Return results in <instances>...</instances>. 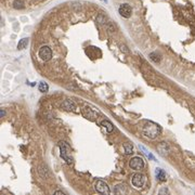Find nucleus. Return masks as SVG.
I'll use <instances>...</instances> for the list:
<instances>
[{"mask_svg": "<svg viewBox=\"0 0 195 195\" xmlns=\"http://www.w3.org/2000/svg\"><path fill=\"white\" fill-rule=\"evenodd\" d=\"M82 113L85 117L88 118V119H90V120H95L98 118V113L92 109V107L88 106V105H86V106L82 109Z\"/></svg>", "mask_w": 195, "mask_h": 195, "instance_id": "obj_7", "label": "nucleus"}, {"mask_svg": "<svg viewBox=\"0 0 195 195\" xmlns=\"http://www.w3.org/2000/svg\"><path fill=\"white\" fill-rule=\"evenodd\" d=\"M101 126L103 127V128H105V130L107 131V132H112V131L114 130V126H113V124H112L109 120H102L101 122Z\"/></svg>", "mask_w": 195, "mask_h": 195, "instance_id": "obj_10", "label": "nucleus"}, {"mask_svg": "<svg viewBox=\"0 0 195 195\" xmlns=\"http://www.w3.org/2000/svg\"><path fill=\"white\" fill-rule=\"evenodd\" d=\"M124 148H125V154L126 155H130L133 153V146L131 143H125Z\"/></svg>", "mask_w": 195, "mask_h": 195, "instance_id": "obj_13", "label": "nucleus"}, {"mask_svg": "<svg viewBox=\"0 0 195 195\" xmlns=\"http://www.w3.org/2000/svg\"><path fill=\"white\" fill-rule=\"evenodd\" d=\"M140 148H141V150H142V151H143V153H144V154H145V155H146V156H148V158H151V159H152V161H155V157H154V156H153V155H152V154H151V153H150V152H148V150H146V148H144V146L140 145Z\"/></svg>", "mask_w": 195, "mask_h": 195, "instance_id": "obj_17", "label": "nucleus"}, {"mask_svg": "<svg viewBox=\"0 0 195 195\" xmlns=\"http://www.w3.org/2000/svg\"><path fill=\"white\" fill-rule=\"evenodd\" d=\"M54 194H56V195H58V194H65L64 193V192H62V191H55V192H54Z\"/></svg>", "mask_w": 195, "mask_h": 195, "instance_id": "obj_20", "label": "nucleus"}, {"mask_svg": "<svg viewBox=\"0 0 195 195\" xmlns=\"http://www.w3.org/2000/svg\"><path fill=\"white\" fill-rule=\"evenodd\" d=\"M118 12H119V14L122 17L129 19L131 16V14H132V9H131V7L128 3H122L120 4L119 9H118Z\"/></svg>", "mask_w": 195, "mask_h": 195, "instance_id": "obj_8", "label": "nucleus"}, {"mask_svg": "<svg viewBox=\"0 0 195 195\" xmlns=\"http://www.w3.org/2000/svg\"><path fill=\"white\" fill-rule=\"evenodd\" d=\"M155 175H156V179L158 181L166 180V174L162 168H156V170H155Z\"/></svg>", "mask_w": 195, "mask_h": 195, "instance_id": "obj_11", "label": "nucleus"}, {"mask_svg": "<svg viewBox=\"0 0 195 195\" xmlns=\"http://www.w3.org/2000/svg\"><path fill=\"white\" fill-rule=\"evenodd\" d=\"M59 148H60V155L65 163L67 165H72L73 164V156H72V148L69 145V143L65 141H60L59 142Z\"/></svg>", "mask_w": 195, "mask_h": 195, "instance_id": "obj_2", "label": "nucleus"}, {"mask_svg": "<svg viewBox=\"0 0 195 195\" xmlns=\"http://www.w3.org/2000/svg\"><path fill=\"white\" fill-rule=\"evenodd\" d=\"M142 135L148 139H156L162 132V128L159 125L155 124L153 122H145L142 127Z\"/></svg>", "mask_w": 195, "mask_h": 195, "instance_id": "obj_1", "label": "nucleus"}, {"mask_svg": "<svg viewBox=\"0 0 195 195\" xmlns=\"http://www.w3.org/2000/svg\"><path fill=\"white\" fill-rule=\"evenodd\" d=\"M23 2L21 1V0H16V1H14V8L15 9H22L23 8Z\"/></svg>", "mask_w": 195, "mask_h": 195, "instance_id": "obj_18", "label": "nucleus"}, {"mask_svg": "<svg viewBox=\"0 0 195 195\" xmlns=\"http://www.w3.org/2000/svg\"><path fill=\"white\" fill-rule=\"evenodd\" d=\"M38 89H39V91H40V92H47L48 89H49V86H48L46 82H40V84H39Z\"/></svg>", "mask_w": 195, "mask_h": 195, "instance_id": "obj_16", "label": "nucleus"}, {"mask_svg": "<svg viewBox=\"0 0 195 195\" xmlns=\"http://www.w3.org/2000/svg\"><path fill=\"white\" fill-rule=\"evenodd\" d=\"M27 45H28V38H22L21 40L19 41V43H17V49L19 50L25 49V48L27 47Z\"/></svg>", "mask_w": 195, "mask_h": 195, "instance_id": "obj_12", "label": "nucleus"}, {"mask_svg": "<svg viewBox=\"0 0 195 195\" xmlns=\"http://www.w3.org/2000/svg\"><path fill=\"white\" fill-rule=\"evenodd\" d=\"M62 107L64 109H66V111H76L77 105H76V103L74 102L73 100L67 99V100H65L64 102L62 103Z\"/></svg>", "mask_w": 195, "mask_h": 195, "instance_id": "obj_9", "label": "nucleus"}, {"mask_svg": "<svg viewBox=\"0 0 195 195\" xmlns=\"http://www.w3.org/2000/svg\"><path fill=\"white\" fill-rule=\"evenodd\" d=\"M129 166H130V168L133 170H141L143 169L144 167V161L140 156H135L130 159Z\"/></svg>", "mask_w": 195, "mask_h": 195, "instance_id": "obj_5", "label": "nucleus"}, {"mask_svg": "<svg viewBox=\"0 0 195 195\" xmlns=\"http://www.w3.org/2000/svg\"><path fill=\"white\" fill-rule=\"evenodd\" d=\"M95 189L98 193L103 194V195H109L111 193L109 187L107 185V183L104 182L103 180H98L97 182L95 183Z\"/></svg>", "mask_w": 195, "mask_h": 195, "instance_id": "obj_3", "label": "nucleus"}, {"mask_svg": "<svg viewBox=\"0 0 195 195\" xmlns=\"http://www.w3.org/2000/svg\"><path fill=\"white\" fill-rule=\"evenodd\" d=\"M168 192H169V191H168V189H167V188L165 187V188H162V189L159 190V192H158V193L162 195V194H167Z\"/></svg>", "mask_w": 195, "mask_h": 195, "instance_id": "obj_19", "label": "nucleus"}, {"mask_svg": "<svg viewBox=\"0 0 195 195\" xmlns=\"http://www.w3.org/2000/svg\"><path fill=\"white\" fill-rule=\"evenodd\" d=\"M39 174L42 178H47V176H49V171H48L47 167H40L39 168Z\"/></svg>", "mask_w": 195, "mask_h": 195, "instance_id": "obj_15", "label": "nucleus"}, {"mask_svg": "<svg viewBox=\"0 0 195 195\" xmlns=\"http://www.w3.org/2000/svg\"><path fill=\"white\" fill-rule=\"evenodd\" d=\"M150 59L152 61H154L155 63L161 62V56H159V54H157L156 52H152V53L150 54Z\"/></svg>", "mask_w": 195, "mask_h": 195, "instance_id": "obj_14", "label": "nucleus"}, {"mask_svg": "<svg viewBox=\"0 0 195 195\" xmlns=\"http://www.w3.org/2000/svg\"><path fill=\"white\" fill-rule=\"evenodd\" d=\"M0 114H1V117H3V116L6 115V112H4L3 109H1V112H0Z\"/></svg>", "mask_w": 195, "mask_h": 195, "instance_id": "obj_21", "label": "nucleus"}, {"mask_svg": "<svg viewBox=\"0 0 195 195\" xmlns=\"http://www.w3.org/2000/svg\"><path fill=\"white\" fill-rule=\"evenodd\" d=\"M144 183H145V176L140 172H137L132 176V185L137 189H141L143 188Z\"/></svg>", "mask_w": 195, "mask_h": 195, "instance_id": "obj_6", "label": "nucleus"}, {"mask_svg": "<svg viewBox=\"0 0 195 195\" xmlns=\"http://www.w3.org/2000/svg\"><path fill=\"white\" fill-rule=\"evenodd\" d=\"M38 55H39V58H40L42 61H45V62L50 61L52 58V51H51V49H50V47H48V46H42V47L39 49Z\"/></svg>", "mask_w": 195, "mask_h": 195, "instance_id": "obj_4", "label": "nucleus"}]
</instances>
